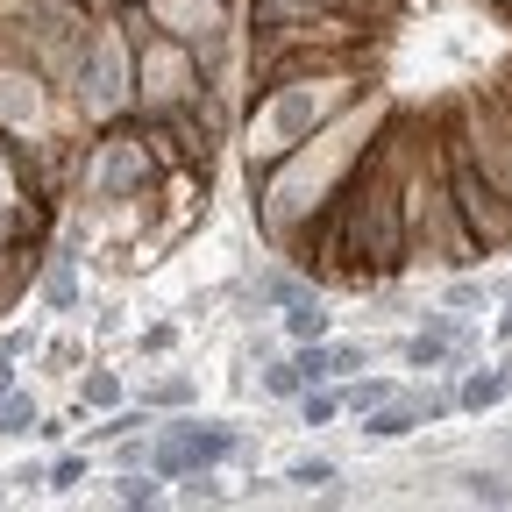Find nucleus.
Wrapping results in <instances>:
<instances>
[{
	"mask_svg": "<svg viewBox=\"0 0 512 512\" xmlns=\"http://www.w3.org/2000/svg\"><path fill=\"white\" fill-rule=\"evenodd\" d=\"M484 8H505V15H512V0H484Z\"/></svg>",
	"mask_w": 512,
	"mask_h": 512,
	"instance_id": "30",
	"label": "nucleus"
},
{
	"mask_svg": "<svg viewBox=\"0 0 512 512\" xmlns=\"http://www.w3.org/2000/svg\"><path fill=\"white\" fill-rule=\"evenodd\" d=\"M43 484H50V491H79V484H86V456H57V463L43 470Z\"/></svg>",
	"mask_w": 512,
	"mask_h": 512,
	"instance_id": "26",
	"label": "nucleus"
},
{
	"mask_svg": "<svg viewBox=\"0 0 512 512\" xmlns=\"http://www.w3.org/2000/svg\"><path fill=\"white\" fill-rule=\"evenodd\" d=\"M264 392H271V399H299V392H306V377H299V363H292V356L264 370Z\"/></svg>",
	"mask_w": 512,
	"mask_h": 512,
	"instance_id": "24",
	"label": "nucleus"
},
{
	"mask_svg": "<svg viewBox=\"0 0 512 512\" xmlns=\"http://www.w3.org/2000/svg\"><path fill=\"white\" fill-rule=\"evenodd\" d=\"M505 392H512V363H505V370H463V384H456V413H491Z\"/></svg>",
	"mask_w": 512,
	"mask_h": 512,
	"instance_id": "10",
	"label": "nucleus"
},
{
	"mask_svg": "<svg viewBox=\"0 0 512 512\" xmlns=\"http://www.w3.org/2000/svg\"><path fill=\"white\" fill-rule=\"evenodd\" d=\"M114 505H164V477L143 463V470H121L114 477Z\"/></svg>",
	"mask_w": 512,
	"mask_h": 512,
	"instance_id": "16",
	"label": "nucleus"
},
{
	"mask_svg": "<svg viewBox=\"0 0 512 512\" xmlns=\"http://www.w3.org/2000/svg\"><path fill=\"white\" fill-rule=\"evenodd\" d=\"M79 406H93V413H114V406H121V377H114V370H93V377L79 384Z\"/></svg>",
	"mask_w": 512,
	"mask_h": 512,
	"instance_id": "20",
	"label": "nucleus"
},
{
	"mask_svg": "<svg viewBox=\"0 0 512 512\" xmlns=\"http://www.w3.org/2000/svg\"><path fill=\"white\" fill-rule=\"evenodd\" d=\"M157 178V157L143 143V128H100L86 143V192L100 207H121V200H143Z\"/></svg>",
	"mask_w": 512,
	"mask_h": 512,
	"instance_id": "5",
	"label": "nucleus"
},
{
	"mask_svg": "<svg viewBox=\"0 0 512 512\" xmlns=\"http://www.w3.org/2000/svg\"><path fill=\"white\" fill-rule=\"evenodd\" d=\"M121 8V0H114ZM157 36H178L192 43V57H200V72L214 79L221 72V57H228V0H128Z\"/></svg>",
	"mask_w": 512,
	"mask_h": 512,
	"instance_id": "6",
	"label": "nucleus"
},
{
	"mask_svg": "<svg viewBox=\"0 0 512 512\" xmlns=\"http://www.w3.org/2000/svg\"><path fill=\"white\" fill-rule=\"evenodd\" d=\"M242 448V434L228 420H171L157 441H150V470L157 477H185V470H221Z\"/></svg>",
	"mask_w": 512,
	"mask_h": 512,
	"instance_id": "7",
	"label": "nucleus"
},
{
	"mask_svg": "<svg viewBox=\"0 0 512 512\" xmlns=\"http://www.w3.org/2000/svg\"><path fill=\"white\" fill-rule=\"evenodd\" d=\"M50 79L36 72V64H22L15 50L0 57V128L22 143V150H36V143H50L43 136V107H50V93H43Z\"/></svg>",
	"mask_w": 512,
	"mask_h": 512,
	"instance_id": "8",
	"label": "nucleus"
},
{
	"mask_svg": "<svg viewBox=\"0 0 512 512\" xmlns=\"http://www.w3.org/2000/svg\"><path fill=\"white\" fill-rule=\"evenodd\" d=\"M72 264H79L72 249H57V256H50V278H43L50 306H79V271H72Z\"/></svg>",
	"mask_w": 512,
	"mask_h": 512,
	"instance_id": "17",
	"label": "nucleus"
},
{
	"mask_svg": "<svg viewBox=\"0 0 512 512\" xmlns=\"http://www.w3.org/2000/svg\"><path fill=\"white\" fill-rule=\"evenodd\" d=\"M498 342H512V299H505V313H498Z\"/></svg>",
	"mask_w": 512,
	"mask_h": 512,
	"instance_id": "29",
	"label": "nucleus"
},
{
	"mask_svg": "<svg viewBox=\"0 0 512 512\" xmlns=\"http://www.w3.org/2000/svg\"><path fill=\"white\" fill-rule=\"evenodd\" d=\"M292 292H306V271H264V278L249 285V306H256V313H271V306H285Z\"/></svg>",
	"mask_w": 512,
	"mask_h": 512,
	"instance_id": "15",
	"label": "nucleus"
},
{
	"mask_svg": "<svg viewBox=\"0 0 512 512\" xmlns=\"http://www.w3.org/2000/svg\"><path fill=\"white\" fill-rule=\"evenodd\" d=\"M363 427V441H406L413 427H420V399H384V406H370V413H356Z\"/></svg>",
	"mask_w": 512,
	"mask_h": 512,
	"instance_id": "9",
	"label": "nucleus"
},
{
	"mask_svg": "<svg viewBox=\"0 0 512 512\" xmlns=\"http://www.w3.org/2000/svg\"><path fill=\"white\" fill-rule=\"evenodd\" d=\"M456 484H463V498H470V505H512V484H505L498 470H463Z\"/></svg>",
	"mask_w": 512,
	"mask_h": 512,
	"instance_id": "19",
	"label": "nucleus"
},
{
	"mask_svg": "<svg viewBox=\"0 0 512 512\" xmlns=\"http://www.w3.org/2000/svg\"><path fill=\"white\" fill-rule=\"evenodd\" d=\"M29 427H36V399L8 392V399H0V434H29Z\"/></svg>",
	"mask_w": 512,
	"mask_h": 512,
	"instance_id": "23",
	"label": "nucleus"
},
{
	"mask_svg": "<svg viewBox=\"0 0 512 512\" xmlns=\"http://www.w3.org/2000/svg\"><path fill=\"white\" fill-rule=\"evenodd\" d=\"M335 477H342V463H335V456H299V463H292L278 484H299V491H328Z\"/></svg>",
	"mask_w": 512,
	"mask_h": 512,
	"instance_id": "18",
	"label": "nucleus"
},
{
	"mask_svg": "<svg viewBox=\"0 0 512 512\" xmlns=\"http://www.w3.org/2000/svg\"><path fill=\"white\" fill-rule=\"evenodd\" d=\"M15 392V356H0V399Z\"/></svg>",
	"mask_w": 512,
	"mask_h": 512,
	"instance_id": "28",
	"label": "nucleus"
},
{
	"mask_svg": "<svg viewBox=\"0 0 512 512\" xmlns=\"http://www.w3.org/2000/svg\"><path fill=\"white\" fill-rule=\"evenodd\" d=\"M349 107H356V64H306L292 79H271L249 107V128H242L249 171H271L278 157H292L306 136H320Z\"/></svg>",
	"mask_w": 512,
	"mask_h": 512,
	"instance_id": "2",
	"label": "nucleus"
},
{
	"mask_svg": "<svg viewBox=\"0 0 512 512\" xmlns=\"http://www.w3.org/2000/svg\"><path fill=\"white\" fill-rule=\"evenodd\" d=\"M178 505H221V477L214 470H185L178 477Z\"/></svg>",
	"mask_w": 512,
	"mask_h": 512,
	"instance_id": "22",
	"label": "nucleus"
},
{
	"mask_svg": "<svg viewBox=\"0 0 512 512\" xmlns=\"http://www.w3.org/2000/svg\"><path fill=\"white\" fill-rule=\"evenodd\" d=\"M285 335H292V342H328V306H320L313 285L285 299Z\"/></svg>",
	"mask_w": 512,
	"mask_h": 512,
	"instance_id": "12",
	"label": "nucleus"
},
{
	"mask_svg": "<svg viewBox=\"0 0 512 512\" xmlns=\"http://www.w3.org/2000/svg\"><path fill=\"white\" fill-rule=\"evenodd\" d=\"M64 86H72L79 114H93V121L128 114V29H121V15L114 22L93 15V29H86V43H79L72 79H64Z\"/></svg>",
	"mask_w": 512,
	"mask_h": 512,
	"instance_id": "4",
	"label": "nucleus"
},
{
	"mask_svg": "<svg viewBox=\"0 0 512 512\" xmlns=\"http://www.w3.org/2000/svg\"><path fill=\"white\" fill-rule=\"evenodd\" d=\"M335 278L349 285H384L392 271H406V228H399V178H392V150H363L349 164V178L335 185Z\"/></svg>",
	"mask_w": 512,
	"mask_h": 512,
	"instance_id": "1",
	"label": "nucleus"
},
{
	"mask_svg": "<svg viewBox=\"0 0 512 512\" xmlns=\"http://www.w3.org/2000/svg\"><path fill=\"white\" fill-rule=\"evenodd\" d=\"M470 306H484V285L477 278H456V285H448V313H470Z\"/></svg>",
	"mask_w": 512,
	"mask_h": 512,
	"instance_id": "27",
	"label": "nucleus"
},
{
	"mask_svg": "<svg viewBox=\"0 0 512 512\" xmlns=\"http://www.w3.org/2000/svg\"><path fill=\"white\" fill-rule=\"evenodd\" d=\"M456 349H463V342L448 335V328H420V335L406 342V370L427 377V370H441V363H456Z\"/></svg>",
	"mask_w": 512,
	"mask_h": 512,
	"instance_id": "13",
	"label": "nucleus"
},
{
	"mask_svg": "<svg viewBox=\"0 0 512 512\" xmlns=\"http://www.w3.org/2000/svg\"><path fill=\"white\" fill-rule=\"evenodd\" d=\"M441 164H448V207H456L463 235H470L484 256L512 249V200L477 171V157H470V143H463V121L441 136Z\"/></svg>",
	"mask_w": 512,
	"mask_h": 512,
	"instance_id": "3",
	"label": "nucleus"
},
{
	"mask_svg": "<svg viewBox=\"0 0 512 512\" xmlns=\"http://www.w3.org/2000/svg\"><path fill=\"white\" fill-rule=\"evenodd\" d=\"M29 200V150L0 128V214H15Z\"/></svg>",
	"mask_w": 512,
	"mask_h": 512,
	"instance_id": "11",
	"label": "nucleus"
},
{
	"mask_svg": "<svg viewBox=\"0 0 512 512\" xmlns=\"http://www.w3.org/2000/svg\"><path fill=\"white\" fill-rule=\"evenodd\" d=\"M328 370L335 377H356V370H370V349L363 342H328Z\"/></svg>",
	"mask_w": 512,
	"mask_h": 512,
	"instance_id": "25",
	"label": "nucleus"
},
{
	"mask_svg": "<svg viewBox=\"0 0 512 512\" xmlns=\"http://www.w3.org/2000/svg\"><path fill=\"white\" fill-rule=\"evenodd\" d=\"M86 8H93V0H86Z\"/></svg>",
	"mask_w": 512,
	"mask_h": 512,
	"instance_id": "31",
	"label": "nucleus"
},
{
	"mask_svg": "<svg viewBox=\"0 0 512 512\" xmlns=\"http://www.w3.org/2000/svg\"><path fill=\"white\" fill-rule=\"evenodd\" d=\"M143 406H150V413H157V406H164V413H171V406H192V377H185V370H178V377H157L150 392H143Z\"/></svg>",
	"mask_w": 512,
	"mask_h": 512,
	"instance_id": "21",
	"label": "nucleus"
},
{
	"mask_svg": "<svg viewBox=\"0 0 512 512\" xmlns=\"http://www.w3.org/2000/svg\"><path fill=\"white\" fill-rule=\"evenodd\" d=\"M384 399H399V384H392V377L356 370V377L342 384V413H370V406H384Z\"/></svg>",
	"mask_w": 512,
	"mask_h": 512,
	"instance_id": "14",
	"label": "nucleus"
}]
</instances>
